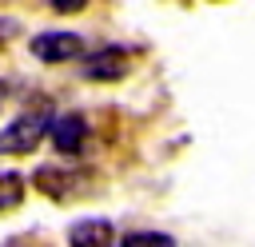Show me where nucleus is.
<instances>
[{"label":"nucleus","instance_id":"9","mask_svg":"<svg viewBox=\"0 0 255 247\" xmlns=\"http://www.w3.org/2000/svg\"><path fill=\"white\" fill-rule=\"evenodd\" d=\"M88 0H52V12H60V16H72V12H80Z\"/></svg>","mask_w":255,"mask_h":247},{"label":"nucleus","instance_id":"5","mask_svg":"<svg viewBox=\"0 0 255 247\" xmlns=\"http://www.w3.org/2000/svg\"><path fill=\"white\" fill-rule=\"evenodd\" d=\"M116 227L100 215H88V219H76L68 227V247H116Z\"/></svg>","mask_w":255,"mask_h":247},{"label":"nucleus","instance_id":"11","mask_svg":"<svg viewBox=\"0 0 255 247\" xmlns=\"http://www.w3.org/2000/svg\"><path fill=\"white\" fill-rule=\"evenodd\" d=\"M8 247H24V243H8Z\"/></svg>","mask_w":255,"mask_h":247},{"label":"nucleus","instance_id":"6","mask_svg":"<svg viewBox=\"0 0 255 247\" xmlns=\"http://www.w3.org/2000/svg\"><path fill=\"white\" fill-rule=\"evenodd\" d=\"M124 72H128V56H124V48H104V52H92V56H88V64H84V76H88V80H100V84L120 80Z\"/></svg>","mask_w":255,"mask_h":247},{"label":"nucleus","instance_id":"1","mask_svg":"<svg viewBox=\"0 0 255 247\" xmlns=\"http://www.w3.org/2000/svg\"><path fill=\"white\" fill-rule=\"evenodd\" d=\"M52 127V104L36 100L32 108H24L4 131H0V155H28L40 147V139Z\"/></svg>","mask_w":255,"mask_h":247},{"label":"nucleus","instance_id":"8","mask_svg":"<svg viewBox=\"0 0 255 247\" xmlns=\"http://www.w3.org/2000/svg\"><path fill=\"white\" fill-rule=\"evenodd\" d=\"M20 199H24V175L4 171V175H0V211H16Z\"/></svg>","mask_w":255,"mask_h":247},{"label":"nucleus","instance_id":"7","mask_svg":"<svg viewBox=\"0 0 255 247\" xmlns=\"http://www.w3.org/2000/svg\"><path fill=\"white\" fill-rule=\"evenodd\" d=\"M116 247H175V235L167 231H124Z\"/></svg>","mask_w":255,"mask_h":247},{"label":"nucleus","instance_id":"3","mask_svg":"<svg viewBox=\"0 0 255 247\" xmlns=\"http://www.w3.org/2000/svg\"><path fill=\"white\" fill-rule=\"evenodd\" d=\"M28 52L40 64H68V60L84 56V36H76V32H40V36H32Z\"/></svg>","mask_w":255,"mask_h":247},{"label":"nucleus","instance_id":"4","mask_svg":"<svg viewBox=\"0 0 255 247\" xmlns=\"http://www.w3.org/2000/svg\"><path fill=\"white\" fill-rule=\"evenodd\" d=\"M48 135H52V147H56L60 155H76V151H84V143H88V120L76 116V112H64V116L52 120Z\"/></svg>","mask_w":255,"mask_h":247},{"label":"nucleus","instance_id":"2","mask_svg":"<svg viewBox=\"0 0 255 247\" xmlns=\"http://www.w3.org/2000/svg\"><path fill=\"white\" fill-rule=\"evenodd\" d=\"M32 183H36L48 199H60V203H64V199L88 191V171H80V167H60V163H44V167H36Z\"/></svg>","mask_w":255,"mask_h":247},{"label":"nucleus","instance_id":"10","mask_svg":"<svg viewBox=\"0 0 255 247\" xmlns=\"http://www.w3.org/2000/svg\"><path fill=\"white\" fill-rule=\"evenodd\" d=\"M4 100H8V80H0V108H4Z\"/></svg>","mask_w":255,"mask_h":247}]
</instances>
